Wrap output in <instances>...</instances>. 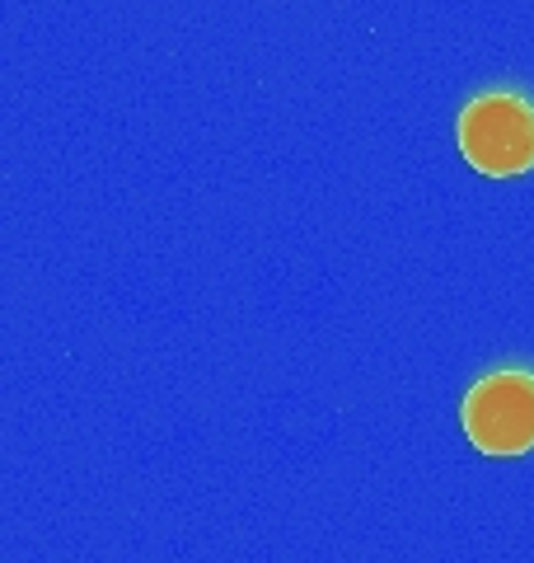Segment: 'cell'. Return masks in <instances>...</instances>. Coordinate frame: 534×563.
Returning a JSON list of instances; mask_svg holds the SVG:
<instances>
[{
  "label": "cell",
  "mask_w": 534,
  "mask_h": 563,
  "mask_svg": "<svg viewBox=\"0 0 534 563\" xmlns=\"http://www.w3.org/2000/svg\"><path fill=\"white\" fill-rule=\"evenodd\" d=\"M459 155L488 179L534 169V103L521 90H483L455 118Z\"/></svg>",
  "instance_id": "cell-1"
},
{
  "label": "cell",
  "mask_w": 534,
  "mask_h": 563,
  "mask_svg": "<svg viewBox=\"0 0 534 563\" xmlns=\"http://www.w3.org/2000/svg\"><path fill=\"white\" fill-rule=\"evenodd\" d=\"M459 422L474 451L483 455H525L534 451V372L497 366L483 372L459 404Z\"/></svg>",
  "instance_id": "cell-2"
}]
</instances>
